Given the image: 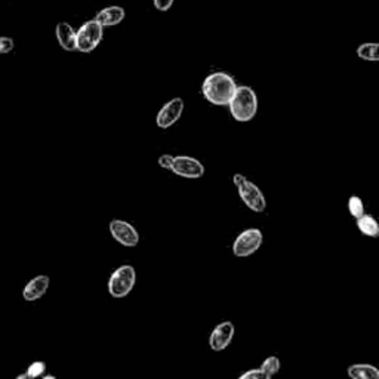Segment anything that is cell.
I'll return each instance as SVG.
<instances>
[{"label": "cell", "instance_id": "6da1fadb", "mask_svg": "<svg viewBox=\"0 0 379 379\" xmlns=\"http://www.w3.org/2000/svg\"><path fill=\"white\" fill-rule=\"evenodd\" d=\"M237 83L233 76L224 72H216L204 79L202 85V94L211 104L218 107H227L232 101Z\"/></svg>", "mask_w": 379, "mask_h": 379}, {"label": "cell", "instance_id": "7a4b0ae2", "mask_svg": "<svg viewBox=\"0 0 379 379\" xmlns=\"http://www.w3.org/2000/svg\"><path fill=\"white\" fill-rule=\"evenodd\" d=\"M227 107H229V113L236 122L246 123L254 120L258 113V97L255 90L249 86H237Z\"/></svg>", "mask_w": 379, "mask_h": 379}, {"label": "cell", "instance_id": "3957f363", "mask_svg": "<svg viewBox=\"0 0 379 379\" xmlns=\"http://www.w3.org/2000/svg\"><path fill=\"white\" fill-rule=\"evenodd\" d=\"M233 182L237 188L240 199L243 200V203L248 206L250 211H254L257 213H261V212L266 211L267 200L257 184L249 181L242 174H236L233 177Z\"/></svg>", "mask_w": 379, "mask_h": 379}, {"label": "cell", "instance_id": "277c9868", "mask_svg": "<svg viewBox=\"0 0 379 379\" xmlns=\"http://www.w3.org/2000/svg\"><path fill=\"white\" fill-rule=\"evenodd\" d=\"M135 283V268L129 266V264H124V266H120L118 270L113 271L107 283V289L110 296H113L114 300H122V298H126L134 291Z\"/></svg>", "mask_w": 379, "mask_h": 379}, {"label": "cell", "instance_id": "5b68a950", "mask_svg": "<svg viewBox=\"0 0 379 379\" xmlns=\"http://www.w3.org/2000/svg\"><path fill=\"white\" fill-rule=\"evenodd\" d=\"M104 36V27L98 21L90 19L76 31V49L82 54H89L98 48Z\"/></svg>", "mask_w": 379, "mask_h": 379}, {"label": "cell", "instance_id": "8992f818", "mask_svg": "<svg viewBox=\"0 0 379 379\" xmlns=\"http://www.w3.org/2000/svg\"><path fill=\"white\" fill-rule=\"evenodd\" d=\"M262 233L258 228H249L240 233L233 243V254L237 258H248L254 255L262 246Z\"/></svg>", "mask_w": 379, "mask_h": 379}, {"label": "cell", "instance_id": "52a82bcc", "mask_svg": "<svg viewBox=\"0 0 379 379\" xmlns=\"http://www.w3.org/2000/svg\"><path fill=\"white\" fill-rule=\"evenodd\" d=\"M111 237L124 248H135L140 243V234L136 228L123 220H113L108 225Z\"/></svg>", "mask_w": 379, "mask_h": 379}, {"label": "cell", "instance_id": "ba28073f", "mask_svg": "<svg viewBox=\"0 0 379 379\" xmlns=\"http://www.w3.org/2000/svg\"><path fill=\"white\" fill-rule=\"evenodd\" d=\"M184 107L186 106H184L182 98H172L157 113L156 124L160 129H169L170 126H174L181 119Z\"/></svg>", "mask_w": 379, "mask_h": 379}, {"label": "cell", "instance_id": "9c48e42d", "mask_svg": "<svg viewBox=\"0 0 379 379\" xmlns=\"http://www.w3.org/2000/svg\"><path fill=\"white\" fill-rule=\"evenodd\" d=\"M172 172L175 175L187 179H199L204 175V166L197 159L190 156H177L174 159Z\"/></svg>", "mask_w": 379, "mask_h": 379}, {"label": "cell", "instance_id": "30bf717a", "mask_svg": "<svg viewBox=\"0 0 379 379\" xmlns=\"http://www.w3.org/2000/svg\"><path fill=\"white\" fill-rule=\"evenodd\" d=\"M234 323L233 321H221L220 325H216L209 337V347L213 351H223L225 350L229 344H232L234 338Z\"/></svg>", "mask_w": 379, "mask_h": 379}, {"label": "cell", "instance_id": "8fae6325", "mask_svg": "<svg viewBox=\"0 0 379 379\" xmlns=\"http://www.w3.org/2000/svg\"><path fill=\"white\" fill-rule=\"evenodd\" d=\"M49 277L48 275H38V277L31 279L27 284L24 291H22V296H24L26 301H38L46 293L49 288Z\"/></svg>", "mask_w": 379, "mask_h": 379}, {"label": "cell", "instance_id": "7c38bea8", "mask_svg": "<svg viewBox=\"0 0 379 379\" xmlns=\"http://www.w3.org/2000/svg\"><path fill=\"white\" fill-rule=\"evenodd\" d=\"M55 36L64 51L74 52L76 49V30L68 22H58L55 29Z\"/></svg>", "mask_w": 379, "mask_h": 379}, {"label": "cell", "instance_id": "4fadbf2b", "mask_svg": "<svg viewBox=\"0 0 379 379\" xmlns=\"http://www.w3.org/2000/svg\"><path fill=\"white\" fill-rule=\"evenodd\" d=\"M124 17L126 13L122 6H107L99 10L95 17V21H98L102 27H113L120 24Z\"/></svg>", "mask_w": 379, "mask_h": 379}, {"label": "cell", "instance_id": "5bb4252c", "mask_svg": "<svg viewBox=\"0 0 379 379\" xmlns=\"http://www.w3.org/2000/svg\"><path fill=\"white\" fill-rule=\"evenodd\" d=\"M347 372H348V376L353 379H378L379 378L378 367L367 363L351 364L347 369Z\"/></svg>", "mask_w": 379, "mask_h": 379}, {"label": "cell", "instance_id": "9a60e30c", "mask_svg": "<svg viewBox=\"0 0 379 379\" xmlns=\"http://www.w3.org/2000/svg\"><path fill=\"white\" fill-rule=\"evenodd\" d=\"M357 227H359L360 232L367 237L376 239L379 236V224L371 215L363 213L360 218H357Z\"/></svg>", "mask_w": 379, "mask_h": 379}, {"label": "cell", "instance_id": "2e32d148", "mask_svg": "<svg viewBox=\"0 0 379 379\" xmlns=\"http://www.w3.org/2000/svg\"><path fill=\"white\" fill-rule=\"evenodd\" d=\"M357 55L364 61H379V45L375 42L362 43L357 48Z\"/></svg>", "mask_w": 379, "mask_h": 379}, {"label": "cell", "instance_id": "e0dca14e", "mask_svg": "<svg viewBox=\"0 0 379 379\" xmlns=\"http://www.w3.org/2000/svg\"><path fill=\"white\" fill-rule=\"evenodd\" d=\"M261 371L266 375V379L273 378L275 373L280 371V360L279 357H275V355H271V357L266 359L261 366Z\"/></svg>", "mask_w": 379, "mask_h": 379}, {"label": "cell", "instance_id": "ac0fdd59", "mask_svg": "<svg viewBox=\"0 0 379 379\" xmlns=\"http://www.w3.org/2000/svg\"><path fill=\"white\" fill-rule=\"evenodd\" d=\"M348 211L353 218H360L364 213V203L359 196H351L348 199Z\"/></svg>", "mask_w": 379, "mask_h": 379}, {"label": "cell", "instance_id": "d6986e66", "mask_svg": "<svg viewBox=\"0 0 379 379\" xmlns=\"http://www.w3.org/2000/svg\"><path fill=\"white\" fill-rule=\"evenodd\" d=\"M46 371V364L43 362H34L29 366V369L26 373L19 375L17 379H24V378H39L45 373Z\"/></svg>", "mask_w": 379, "mask_h": 379}, {"label": "cell", "instance_id": "ffe728a7", "mask_svg": "<svg viewBox=\"0 0 379 379\" xmlns=\"http://www.w3.org/2000/svg\"><path fill=\"white\" fill-rule=\"evenodd\" d=\"M174 156L170 154H162L159 157V166L162 169H168L172 170V166H174Z\"/></svg>", "mask_w": 379, "mask_h": 379}, {"label": "cell", "instance_id": "44dd1931", "mask_svg": "<svg viewBox=\"0 0 379 379\" xmlns=\"http://www.w3.org/2000/svg\"><path fill=\"white\" fill-rule=\"evenodd\" d=\"M14 40L10 38H0V54H9L14 49Z\"/></svg>", "mask_w": 379, "mask_h": 379}, {"label": "cell", "instance_id": "7402d4cb", "mask_svg": "<svg viewBox=\"0 0 379 379\" xmlns=\"http://www.w3.org/2000/svg\"><path fill=\"white\" fill-rule=\"evenodd\" d=\"M240 379H266V375H264V372L259 369H250L245 373L240 375Z\"/></svg>", "mask_w": 379, "mask_h": 379}, {"label": "cell", "instance_id": "603a6c76", "mask_svg": "<svg viewBox=\"0 0 379 379\" xmlns=\"http://www.w3.org/2000/svg\"><path fill=\"white\" fill-rule=\"evenodd\" d=\"M153 3L157 10H162V13H165V10H169L172 8V5H174V0H153Z\"/></svg>", "mask_w": 379, "mask_h": 379}]
</instances>
